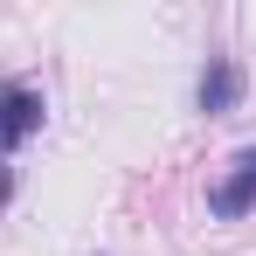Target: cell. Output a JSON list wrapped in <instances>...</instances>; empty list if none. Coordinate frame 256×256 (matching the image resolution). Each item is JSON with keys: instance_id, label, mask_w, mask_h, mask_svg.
Listing matches in <instances>:
<instances>
[{"instance_id": "cell-1", "label": "cell", "mask_w": 256, "mask_h": 256, "mask_svg": "<svg viewBox=\"0 0 256 256\" xmlns=\"http://www.w3.org/2000/svg\"><path fill=\"white\" fill-rule=\"evenodd\" d=\"M242 97H250L242 62H236V56H208L201 76H194V111H201V118H228V111H242Z\"/></svg>"}, {"instance_id": "cell-2", "label": "cell", "mask_w": 256, "mask_h": 256, "mask_svg": "<svg viewBox=\"0 0 256 256\" xmlns=\"http://www.w3.org/2000/svg\"><path fill=\"white\" fill-rule=\"evenodd\" d=\"M42 118H48V104H42V90L35 84H0V160L7 152H21L35 132H42Z\"/></svg>"}, {"instance_id": "cell-3", "label": "cell", "mask_w": 256, "mask_h": 256, "mask_svg": "<svg viewBox=\"0 0 256 256\" xmlns=\"http://www.w3.org/2000/svg\"><path fill=\"white\" fill-rule=\"evenodd\" d=\"M250 208H256V146H242V152L228 160V173L208 187V214H222V222H242Z\"/></svg>"}, {"instance_id": "cell-4", "label": "cell", "mask_w": 256, "mask_h": 256, "mask_svg": "<svg viewBox=\"0 0 256 256\" xmlns=\"http://www.w3.org/2000/svg\"><path fill=\"white\" fill-rule=\"evenodd\" d=\"M7 194H14V173H7V166H0V201H7Z\"/></svg>"}]
</instances>
